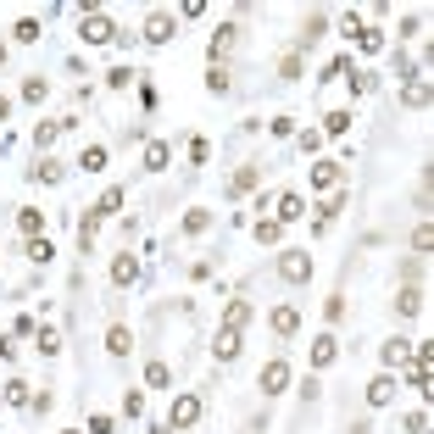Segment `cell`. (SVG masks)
<instances>
[{"instance_id": "ba28073f", "label": "cell", "mask_w": 434, "mask_h": 434, "mask_svg": "<svg viewBox=\"0 0 434 434\" xmlns=\"http://www.w3.org/2000/svg\"><path fill=\"white\" fill-rule=\"evenodd\" d=\"M334 357H340V340H334V334H318V340H312V367H329Z\"/></svg>"}, {"instance_id": "7a4b0ae2", "label": "cell", "mask_w": 434, "mask_h": 434, "mask_svg": "<svg viewBox=\"0 0 434 434\" xmlns=\"http://www.w3.org/2000/svg\"><path fill=\"white\" fill-rule=\"evenodd\" d=\"M84 39H89V45H106V39H117V28H112V17H106V11H89V17H84Z\"/></svg>"}, {"instance_id": "b9f144b4", "label": "cell", "mask_w": 434, "mask_h": 434, "mask_svg": "<svg viewBox=\"0 0 434 434\" xmlns=\"http://www.w3.org/2000/svg\"><path fill=\"white\" fill-rule=\"evenodd\" d=\"M67 434H78V429H67Z\"/></svg>"}, {"instance_id": "603a6c76", "label": "cell", "mask_w": 434, "mask_h": 434, "mask_svg": "<svg viewBox=\"0 0 434 434\" xmlns=\"http://www.w3.org/2000/svg\"><path fill=\"white\" fill-rule=\"evenodd\" d=\"M78 167H84V173H100V167H106V145H89V151L78 156Z\"/></svg>"}, {"instance_id": "ffe728a7", "label": "cell", "mask_w": 434, "mask_h": 434, "mask_svg": "<svg viewBox=\"0 0 434 434\" xmlns=\"http://www.w3.org/2000/svg\"><path fill=\"white\" fill-rule=\"evenodd\" d=\"M406 357H412V345H406V340H390V345H384V367H401Z\"/></svg>"}, {"instance_id": "30bf717a", "label": "cell", "mask_w": 434, "mask_h": 434, "mask_svg": "<svg viewBox=\"0 0 434 434\" xmlns=\"http://www.w3.org/2000/svg\"><path fill=\"white\" fill-rule=\"evenodd\" d=\"M295 217H306V200L300 195H278V217H273V223L284 229V223H295Z\"/></svg>"}, {"instance_id": "8d00e7d4", "label": "cell", "mask_w": 434, "mask_h": 434, "mask_svg": "<svg viewBox=\"0 0 434 434\" xmlns=\"http://www.w3.org/2000/svg\"><path fill=\"white\" fill-rule=\"evenodd\" d=\"M206 89H212V95H223V89H229V72H223V67H212V78H206Z\"/></svg>"}, {"instance_id": "3957f363", "label": "cell", "mask_w": 434, "mask_h": 434, "mask_svg": "<svg viewBox=\"0 0 434 434\" xmlns=\"http://www.w3.org/2000/svg\"><path fill=\"white\" fill-rule=\"evenodd\" d=\"M401 100H406V106H429V62H418V72H412V84L401 89Z\"/></svg>"}, {"instance_id": "d4e9b609", "label": "cell", "mask_w": 434, "mask_h": 434, "mask_svg": "<svg viewBox=\"0 0 434 434\" xmlns=\"http://www.w3.org/2000/svg\"><path fill=\"white\" fill-rule=\"evenodd\" d=\"M117 206H123V190H106V195L95 200V217H112Z\"/></svg>"}, {"instance_id": "52a82bcc", "label": "cell", "mask_w": 434, "mask_h": 434, "mask_svg": "<svg viewBox=\"0 0 434 434\" xmlns=\"http://www.w3.org/2000/svg\"><path fill=\"white\" fill-rule=\"evenodd\" d=\"M284 384H290V367H284V362H278V357H273V362L262 367V390H267V396H278Z\"/></svg>"}, {"instance_id": "2e32d148", "label": "cell", "mask_w": 434, "mask_h": 434, "mask_svg": "<svg viewBox=\"0 0 434 434\" xmlns=\"http://www.w3.org/2000/svg\"><path fill=\"white\" fill-rule=\"evenodd\" d=\"M134 278H139V262L134 256H117L112 262V284H134Z\"/></svg>"}, {"instance_id": "5b68a950", "label": "cell", "mask_w": 434, "mask_h": 434, "mask_svg": "<svg viewBox=\"0 0 434 434\" xmlns=\"http://www.w3.org/2000/svg\"><path fill=\"white\" fill-rule=\"evenodd\" d=\"M200 418V396H173V429H190Z\"/></svg>"}, {"instance_id": "60d3db41", "label": "cell", "mask_w": 434, "mask_h": 434, "mask_svg": "<svg viewBox=\"0 0 434 434\" xmlns=\"http://www.w3.org/2000/svg\"><path fill=\"white\" fill-rule=\"evenodd\" d=\"M6 117H11V100H6V95H0V123H6Z\"/></svg>"}, {"instance_id": "e0dca14e", "label": "cell", "mask_w": 434, "mask_h": 434, "mask_svg": "<svg viewBox=\"0 0 434 434\" xmlns=\"http://www.w3.org/2000/svg\"><path fill=\"white\" fill-rule=\"evenodd\" d=\"M256 178H262L256 167H239V173L229 178V190H234V195H251V190H256Z\"/></svg>"}, {"instance_id": "6da1fadb", "label": "cell", "mask_w": 434, "mask_h": 434, "mask_svg": "<svg viewBox=\"0 0 434 434\" xmlns=\"http://www.w3.org/2000/svg\"><path fill=\"white\" fill-rule=\"evenodd\" d=\"M278 273H284L290 284H306V278H312V251H284V256H278Z\"/></svg>"}, {"instance_id": "4316f807", "label": "cell", "mask_w": 434, "mask_h": 434, "mask_svg": "<svg viewBox=\"0 0 434 434\" xmlns=\"http://www.w3.org/2000/svg\"><path fill=\"white\" fill-rule=\"evenodd\" d=\"M334 217H340V195H329L323 206H318V229H329Z\"/></svg>"}, {"instance_id": "9a60e30c", "label": "cell", "mask_w": 434, "mask_h": 434, "mask_svg": "<svg viewBox=\"0 0 434 434\" xmlns=\"http://www.w3.org/2000/svg\"><path fill=\"white\" fill-rule=\"evenodd\" d=\"M17 229L28 234V239H39V229H45V212H33V206H23V212H17Z\"/></svg>"}, {"instance_id": "484cf974", "label": "cell", "mask_w": 434, "mask_h": 434, "mask_svg": "<svg viewBox=\"0 0 434 434\" xmlns=\"http://www.w3.org/2000/svg\"><path fill=\"white\" fill-rule=\"evenodd\" d=\"M234 33H239V28H229V23L212 33V56H223V50H229V45H234Z\"/></svg>"}, {"instance_id": "ac0fdd59", "label": "cell", "mask_w": 434, "mask_h": 434, "mask_svg": "<svg viewBox=\"0 0 434 434\" xmlns=\"http://www.w3.org/2000/svg\"><path fill=\"white\" fill-rule=\"evenodd\" d=\"M106 351H112V357H129V351H134V334L129 329H112V334H106Z\"/></svg>"}, {"instance_id": "4fadbf2b", "label": "cell", "mask_w": 434, "mask_h": 434, "mask_svg": "<svg viewBox=\"0 0 434 434\" xmlns=\"http://www.w3.org/2000/svg\"><path fill=\"white\" fill-rule=\"evenodd\" d=\"M251 323V300H229V312H223V329H245Z\"/></svg>"}, {"instance_id": "f1b7e54d", "label": "cell", "mask_w": 434, "mask_h": 434, "mask_svg": "<svg viewBox=\"0 0 434 434\" xmlns=\"http://www.w3.org/2000/svg\"><path fill=\"white\" fill-rule=\"evenodd\" d=\"M145 167L162 173V167H167V145H145Z\"/></svg>"}, {"instance_id": "d6986e66", "label": "cell", "mask_w": 434, "mask_h": 434, "mask_svg": "<svg viewBox=\"0 0 434 434\" xmlns=\"http://www.w3.org/2000/svg\"><path fill=\"white\" fill-rule=\"evenodd\" d=\"M62 129H72V117H67V123H39V129H33V145L45 151V145H50V139H56Z\"/></svg>"}, {"instance_id": "d590c367", "label": "cell", "mask_w": 434, "mask_h": 434, "mask_svg": "<svg viewBox=\"0 0 434 434\" xmlns=\"http://www.w3.org/2000/svg\"><path fill=\"white\" fill-rule=\"evenodd\" d=\"M357 39H362V50H384V33H379V28H362Z\"/></svg>"}, {"instance_id": "8992f818", "label": "cell", "mask_w": 434, "mask_h": 434, "mask_svg": "<svg viewBox=\"0 0 434 434\" xmlns=\"http://www.w3.org/2000/svg\"><path fill=\"white\" fill-rule=\"evenodd\" d=\"M396 379H390V373H379V379H373V384H367V406H390V401H396Z\"/></svg>"}, {"instance_id": "83f0119b", "label": "cell", "mask_w": 434, "mask_h": 434, "mask_svg": "<svg viewBox=\"0 0 434 434\" xmlns=\"http://www.w3.org/2000/svg\"><path fill=\"white\" fill-rule=\"evenodd\" d=\"M351 129V112H329V117H323V134H345Z\"/></svg>"}, {"instance_id": "9c48e42d", "label": "cell", "mask_w": 434, "mask_h": 434, "mask_svg": "<svg viewBox=\"0 0 434 434\" xmlns=\"http://www.w3.org/2000/svg\"><path fill=\"white\" fill-rule=\"evenodd\" d=\"M212 351H217V362H234V357H239V329H217Z\"/></svg>"}, {"instance_id": "74e56055", "label": "cell", "mask_w": 434, "mask_h": 434, "mask_svg": "<svg viewBox=\"0 0 434 434\" xmlns=\"http://www.w3.org/2000/svg\"><path fill=\"white\" fill-rule=\"evenodd\" d=\"M406 434H429V412H412L406 418Z\"/></svg>"}, {"instance_id": "e575fe53", "label": "cell", "mask_w": 434, "mask_h": 434, "mask_svg": "<svg viewBox=\"0 0 434 434\" xmlns=\"http://www.w3.org/2000/svg\"><path fill=\"white\" fill-rule=\"evenodd\" d=\"M106 84H112V89H129L134 72H129V67H112V72H106Z\"/></svg>"}, {"instance_id": "4dcf8cb0", "label": "cell", "mask_w": 434, "mask_h": 434, "mask_svg": "<svg viewBox=\"0 0 434 434\" xmlns=\"http://www.w3.org/2000/svg\"><path fill=\"white\" fill-rule=\"evenodd\" d=\"M33 178H39V184H56V178H62V167H56V162H50V156H45V162L33 167Z\"/></svg>"}, {"instance_id": "f35d334b", "label": "cell", "mask_w": 434, "mask_h": 434, "mask_svg": "<svg viewBox=\"0 0 434 434\" xmlns=\"http://www.w3.org/2000/svg\"><path fill=\"white\" fill-rule=\"evenodd\" d=\"M323 312H329L334 323H340V318H345V295H329V300H323Z\"/></svg>"}, {"instance_id": "277c9868", "label": "cell", "mask_w": 434, "mask_h": 434, "mask_svg": "<svg viewBox=\"0 0 434 434\" xmlns=\"http://www.w3.org/2000/svg\"><path fill=\"white\" fill-rule=\"evenodd\" d=\"M173 28H178V23H173L167 11H151V17H145V45H167Z\"/></svg>"}, {"instance_id": "f546056e", "label": "cell", "mask_w": 434, "mask_h": 434, "mask_svg": "<svg viewBox=\"0 0 434 434\" xmlns=\"http://www.w3.org/2000/svg\"><path fill=\"white\" fill-rule=\"evenodd\" d=\"M278 234H284V229H278L273 217H262V223H256V239H262V245H278Z\"/></svg>"}, {"instance_id": "5bb4252c", "label": "cell", "mask_w": 434, "mask_h": 434, "mask_svg": "<svg viewBox=\"0 0 434 434\" xmlns=\"http://www.w3.org/2000/svg\"><path fill=\"white\" fill-rule=\"evenodd\" d=\"M273 329H278V334H295L300 329V312H295V306H273Z\"/></svg>"}, {"instance_id": "1f68e13d", "label": "cell", "mask_w": 434, "mask_h": 434, "mask_svg": "<svg viewBox=\"0 0 434 434\" xmlns=\"http://www.w3.org/2000/svg\"><path fill=\"white\" fill-rule=\"evenodd\" d=\"M39 351L56 357V351H62V334H56V329H39Z\"/></svg>"}, {"instance_id": "8fae6325", "label": "cell", "mask_w": 434, "mask_h": 434, "mask_svg": "<svg viewBox=\"0 0 434 434\" xmlns=\"http://www.w3.org/2000/svg\"><path fill=\"white\" fill-rule=\"evenodd\" d=\"M340 178H345L340 162H318V167H312V184H318V190H340Z\"/></svg>"}, {"instance_id": "7402d4cb", "label": "cell", "mask_w": 434, "mask_h": 434, "mask_svg": "<svg viewBox=\"0 0 434 434\" xmlns=\"http://www.w3.org/2000/svg\"><path fill=\"white\" fill-rule=\"evenodd\" d=\"M6 401H11V406H33V390L23 379H11V384H6Z\"/></svg>"}, {"instance_id": "836d02e7", "label": "cell", "mask_w": 434, "mask_h": 434, "mask_svg": "<svg viewBox=\"0 0 434 434\" xmlns=\"http://www.w3.org/2000/svg\"><path fill=\"white\" fill-rule=\"evenodd\" d=\"M11 33H17L23 45H33V39H39V23H33V17H23V23H17V28H11Z\"/></svg>"}, {"instance_id": "ab89813d", "label": "cell", "mask_w": 434, "mask_h": 434, "mask_svg": "<svg viewBox=\"0 0 434 434\" xmlns=\"http://www.w3.org/2000/svg\"><path fill=\"white\" fill-rule=\"evenodd\" d=\"M89 434H112V418H106V412H95V418H89Z\"/></svg>"}, {"instance_id": "44dd1931", "label": "cell", "mask_w": 434, "mask_h": 434, "mask_svg": "<svg viewBox=\"0 0 434 434\" xmlns=\"http://www.w3.org/2000/svg\"><path fill=\"white\" fill-rule=\"evenodd\" d=\"M145 384H151V390H167V384H173L167 362H151V367H145Z\"/></svg>"}, {"instance_id": "d6a6232c", "label": "cell", "mask_w": 434, "mask_h": 434, "mask_svg": "<svg viewBox=\"0 0 434 434\" xmlns=\"http://www.w3.org/2000/svg\"><path fill=\"white\" fill-rule=\"evenodd\" d=\"M45 89H50L45 78H28V84H23V100H33V106H39V100H45Z\"/></svg>"}, {"instance_id": "cb8c5ba5", "label": "cell", "mask_w": 434, "mask_h": 434, "mask_svg": "<svg viewBox=\"0 0 434 434\" xmlns=\"http://www.w3.org/2000/svg\"><path fill=\"white\" fill-rule=\"evenodd\" d=\"M50 256H56V245H50L45 234H39V239H28V262H50Z\"/></svg>"}, {"instance_id": "7c38bea8", "label": "cell", "mask_w": 434, "mask_h": 434, "mask_svg": "<svg viewBox=\"0 0 434 434\" xmlns=\"http://www.w3.org/2000/svg\"><path fill=\"white\" fill-rule=\"evenodd\" d=\"M396 312H401V318H412V312H423V290H418V284H406V290L396 295Z\"/></svg>"}]
</instances>
